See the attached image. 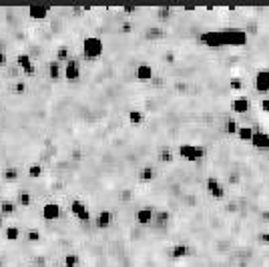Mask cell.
I'll return each mask as SVG.
<instances>
[{
    "instance_id": "cell-1",
    "label": "cell",
    "mask_w": 269,
    "mask_h": 267,
    "mask_svg": "<svg viewBox=\"0 0 269 267\" xmlns=\"http://www.w3.org/2000/svg\"><path fill=\"white\" fill-rule=\"evenodd\" d=\"M104 52V42L96 34H87L79 46V55L87 61H98Z\"/></svg>"
},
{
    "instance_id": "cell-2",
    "label": "cell",
    "mask_w": 269,
    "mask_h": 267,
    "mask_svg": "<svg viewBox=\"0 0 269 267\" xmlns=\"http://www.w3.org/2000/svg\"><path fill=\"white\" fill-rule=\"evenodd\" d=\"M215 30L221 32L225 48H243L249 42L247 32L243 28H239V26H221V28H215Z\"/></svg>"
},
{
    "instance_id": "cell-3",
    "label": "cell",
    "mask_w": 269,
    "mask_h": 267,
    "mask_svg": "<svg viewBox=\"0 0 269 267\" xmlns=\"http://www.w3.org/2000/svg\"><path fill=\"white\" fill-rule=\"evenodd\" d=\"M203 189H205V193H207L213 201H217V203H221V201L227 199V189H225V185H223L217 177H205Z\"/></svg>"
},
{
    "instance_id": "cell-4",
    "label": "cell",
    "mask_w": 269,
    "mask_h": 267,
    "mask_svg": "<svg viewBox=\"0 0 269 267\" xmlns=\"http://www.w3.org/2000/svg\"><path fill=\"white\" fill-rule=\"evenodd\" d=\"M233 94V92H231ZM251 98L247 96V92H245V89L239 92V94H233V100H231V115L233 117H237V115H245V113H249L251 111Z\"/></svg>"
},
{
    "instance_id": "cell-5",
    "label": "cell",
    "mask_w": 269,
    "mask_h": 267,
    "mask_svg": "<svg viewBox=\"0 0 269 267\" xmlns=\"http://www.w3.org/2000/svg\"><path fill=\"white\" fill-rule=\"evenodd\" d=\"M253 90L259 96H267L269 94V69L261 67L255 71L253 75Z\"/></svg>"
},
{
    "instance_id": "cell-6",
    "label": "cell",
    "mask_w": 269,
    "mask_h": 267,
    "mask_svg": "<svg viewBox=\"0 0 269 267\" xmlns=\"http://www.w3.org/2000/svg\"><path fill=\"white\" fill-rule=\"evenodd\" d=\"M175 161H177L175 149H171V147H161V149L155 153V163H153V165H157V167H167V165H173Z\"/></svg>"
},
{
    "instance_id": "cell-7",
    "label": "cell",
    "mask_w": 269,
    "mask_h": 267,
    "mask_svg": "<svg viewBox=\"0 0 269 267\" xmlns=\"http://www.w3.org/2000/svg\"><path fill=\"white\" fill-rule=\"evenodd\" d=\"M61 215H63V207H61L57 201H50V203H46V205L42 207V219L48 221V223L59 221Z\"/></svg>"
},
{
    "instance_id": "cell-8",
    "label": "cell",
    "mask_w": 269,
    "mask_h": 267,
    "mask_svg": "<svg viewBox=\"0 0 269 267\" xmlns=\"http://www.w3.org/2000/svg\"><path fill=\"white\" fill-rule=\"evenodd\" d=\"M167 257L171 261H183V259L191 257V247L187 243H175V245L167 247Z\"/></svg>"
},
{
    "instance_id": "cell-9",
    "label": "cell",
    "mask_w": 269,
    "mask_h": 267,
    "mask_svg": "<svg viewBox=\"0 0 269 267\" xmlns=\"http://www.w3.org/2000/svg\"><path fill=\"white\" fill-rule=\"evenodd\" d=\"M22 177H26V171H22V169H18V167H4L2 171H0V181L8 183V185L18 183Z\"/></svg>"
},
{
    "instance_id": "cell-10",
    "label": "cell",
    "mask_w": 269,
    "mask_h": 267,
    "mask_svg": "<svg viewBox=\"0 0 269 267\" xmlns=\"http://www.w3.org/2000/svg\"><path fill=\"white\" fill-rule=\"evenodd\" d=\"M153 77H155V71H153V67H151L147 61H143V63L137 65V69H135V81H137V83H141V85L151 83Z\"/></svg>"
},
{
    "instance_id": "cell-11",
    "label": "cell",
    "mask_w": 269,
    "mask_h": 267,
    "mask_svg": "<svg viewBox=\"0 0 269 267\" xmlns=\"http://www.w3.org/2000/svg\"><path fill=\"white\" fill-rule=\"evenodd\" d=\"M157 177H159V169H157L153 163H147V165H143V167L137 171V179H139V183H143V185L153 183Z\"/></svg>"
},
{
    "instance_id": "cell-12",
    "label": "cell",
    "mask_w": 269,
    "mask_h": 267,
    "mask_svg": "<svg viewBox=\"0 0 269 267\" xmlns=\"http://www.w3.org/2000/svg\"><path fill=\"white\" fill-rule=\"evenodd\" d=\"M153 217H155V209L153 207H139L137 213H135V223L141 225V227H147L153 223Z\"/></svg>"
},
{
    "instance_id": "cell-13",
    "label": "cell",
    "mask_w": 269,
    "mask_h": 267,
    "mask_svg": "<svg viewBox=\"0 0 269 267\" xmlns=\"http://www.w3.org/2000/svg\"><path fill=\"white\" fill-rule=\"evenodd\" d=\"M255 151H263V153H269V133H263V131H253V137H251V143H249Z\"/></svg>"
},
{
    "instance_id": "cell-14",
    "label": "cell",
    "mask_w": 269,
    "mask_h": 267,
    "mask_svg": "<svg viewBox=\"0 0 269 267\" xmlns=\"http://www.w3.org/2000/svg\"><path fill=\"white\" fill-rule=\"evenodd\" d=\"M92 225H94L96 229H109V227L113 225V213H111L109 209L98 211L96 215L92 217Z\"/></svg>"
},
{
    "instance_id": "cell-15",
    "label": "cell",
    "mask_w": 269,
    "mask_h": 267,
    "mask_svg": "<svg viewBox=\"0 0 269 267\" xmlns=\"http://www.w3.org/2000/svg\"><path fill=\"white\" fill-rule=\"evenodd\" d=\"M26 14L30 20H36V22H42L48 18L50 14V6H36V4H28L26 8Z\"/></svg>"
},
{
    "instance_id": "cell-16",
    "label": "cell",
    "mask_w": 269,
    "mask_h": 267,
    "mask_svg": "<svg viewBox=\"0 0 269 267\" xmlns=\"http://www.w3.org/2000/svg\"><path fill=\"white\" fill-rule=\"evenodd\" d=\"M175 153L179 155L181 161L195 163V145H191V143H181V145L175 149Z\"/></svg>"
},
{
    "instance_id": "cell-17",
    "label": "cell",
    "mask_w": 269,
    "mask_h": 267,
    "mask_svg": "<svg viewBox=\"0 0 269 267\" xmlns=\"http://www.w3.org/2000/svg\"><path fill=\"white\" fill-rule=\"evenodd\" d=\"M169 221H171V211H167V209H159V211H155V217H153L151 227H155V229H163V227L169 225Z\"/></svg>"
},
{
    "instance_id": "cell-18",
    "label": "cell",
    "mask_w": 269,
    "mask_h": 267,
    "mask_svg": "<svg viewBox=\"0 0 269 267\" xmlns=\"http://www.w3.org/2000/svg\"><path fill=\"white\" fill-rule=\"evenodd\" d=\"M145 121H147V115H145L141 109H131V111L127 113V123H129L131 127H135V129L143 127Z\"/></svg>"
},
{
    "instance_id": "cell-19",
    "label": "cell",
    "mask_w": 269,
    "mask_h": 267,
    "mask_svg": "<svg viewBox=\"0 0 269 267\" xmlns=\"http://www.w3.org/2000/svg\"><path fill=\"white\" fill-rule=\"evenodd\" d=\"M63 67L65 65H61L57 59H52L50 63H48V79L50 81H63Z\"/></svg>"
},
{
    "instance_id": "cell-20",
    "label": "cell",
    "mask_w": 269,
    "mask_h": 267,
    "mask_svg": "<svg viewBox=\"0 0 269 267\" xmlns=\"http://www.w3.org/2000/svg\"><path fill=\"white\" fill-rule=\"evenodd\" d=\"M16 211H18V205H16L14 199H4V201H0V213H2L4 217H12Z\"/></svg>"
},
{
    "instance_id": "cell-21",
    "label": "cell",
    "mask_w": 269,
    "mask_h": 267,
    "mask_svg": "<svg viewBox=\"0 0 269 267\" xmlns=\"http://www.w3.org/2000/svg\"><path fill=\"white\" fill-rule=\"evenodd\" d=\"M237 131H239V123L229 115V117L223 121V133H225L227 137H235V135H237Z\"/></svg>"
},
{
    "instance_id": "cell-22",
    "label": "cell",
    "mask_w": 269,
    "mask_h": 267,
    "mask_svg": "<svg viewBox=\"0 0 269 267\" xmlns=\"http://www.w3.org/2000/svg\"><path fill=\"white\" fill-rule=\"evenodd\" d=\"M22 235H24V239L28 243H38L42 239V231L36 229V227H24V233Z\"/></svg>"
},
{
    "instance_id": "cell-23",
    "label": "cell",
    "mask_w": 269,
    "mask_h": 267,
    "mask_svg": "<svg viewBox=\"0 0 269 267\" xmlns=\"http://www.w3.org/2000/svg\"><path fill=\"white\" fill-rule=\"evenodd\" d=\"M87 207H89V205H87L83 199H73V201H71L69 211H71V215H73V217H79V215H81V213H83Z\"/></svg>"
},
{
    "instance_id": "cell-24",
    "label": "cell",
    "mask_w": 269,
    "mask_h": 267,
    "mask_svg": "<svg viewBox=\"0 0 269 267\" xmlns=\"http://www.w3.org/2000/svg\"><path fill=\"white\" fill-rule=\"evenodd\" d=\"M237 141L241 143H251V137H253V129L247 127V125H239V131H237Z\"/></svg>"
},
{
    "instance_id": "cell-25",
    "label": "cell",
    "mask_w": 269,
    "mask_h": 267,
    "mask_svg": "<svg viewBox=\"0 0 269 267\" xmlns=\"http://www.w3.org/2000/svg\"><path fill=\"white\" fill-rule=\"evenodd\" d=\"M42 175H44V167H42L40 163L28 165V169H26V177H28V179H40Z\"/></svg>"
},
{
    "instance_id": "cell-26",
    "label": "cell",
    "mask_w": 269,
    "mask_h": 267,
    "mask_svg": "<svg viewBox=\"0 0 269 267\" xmlns=\"http://www.w3.org/2000/svg\"><path fill=\"white\" fill-rule=\"evenodd\" d=\"M81 255L79 253H67L65 259H63V265L65 267H81Z\"/></svg>"
},
{
    "instance_id": "cell-27",
    "label": "cell",
    "mask_w": 269,
    "mask_h": 267,
    "mask_svg": "<svg viewBox=\"0 0 269 267\" xmlns=\"http://www.w3.org/2000/svg\"><path fill=\"white\" fill-rule=\"evenodd\" d=\"M253 243L259 247H269V231H257L253 235Z\"/></svg>"
},
{
    "instance_id": "cell-28",
    "label": "cell",
    "mask_w": 269,
    "mask_h": 267,
    "mask_svg": "<svg viewBox=\"0 0 269 267\" xmlns=\"http://www.w3.org/2000/svg\"><path fill=\"white\" fill-rule=\"evenodd\" d=\"M205 159H207V147L195 145V163L197 161H205Z\"/></svg>"
},
{
    "instance_id": "cell-29",
    "label": "cell",
    "mask_w": 269,
    "mask_h": 267,
    "mask_svg": "<svg viewBox=\"0 0 269 267\" xmlns=\"http://www.w3.org/2000/svg\"><path fill=\"white\" fill-rule=\"evenodd\" d=\"M265 155H267V161H269V153H265Z\"/></svg>"
}]
</instances>
